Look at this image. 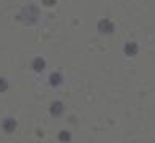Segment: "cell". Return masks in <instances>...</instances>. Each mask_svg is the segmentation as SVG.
<instances>
[{
    "mask_svg": "<svg viewBox=\"0 0 155 143\" xmlns=\"http://www.w3.org/2000/svg\"><path fill=\"white\" fill-rule=\"evenodd\" d=\"M43 67H45L43 59H35V61H34V68H35V70H42Z\"/></svg>",
    "mask_w": 155,
    "mask_h": 143,
    "instance_id": "cell-3",
    "label": "cell"
},
{
    "mask_svg": "<svg viewBox=\"0 0 155 143\" xmlns=\"http://www.w3.org/2000/svg\"><path fill=\"white\" fill-rule=\"evenodd\" d=\"M97 29H99L101 33H112L114 29H115V26H114L112 21L102 19V21H99V24H97Z\"/></svg>",
    "mask_w": 155,
    "mask_h": 143,
    "instance_id": "cell-1",
    "label": "cell"
},
{
    "mask_svg": "<svg viewBox=\"0 0 155 143\" xmlns=\"http://www.w3.org/2000/svg\"><path fill=\"white\" fill-rule=\"evenodd\" d=\"M5 89H7V83L3 79H0V91H5Z\"/></svg>",
    "mask_w": 155,
    "mask_h": 143,
    "instance_id": "cell-7",
    "label": "cell"
},
{
    "mask_svg": "<svg viewBox=\"0 0 155 143\" xmlns=\"http://www.w3.org/2000/svg\"><path fill=\"white\" fill-rule=\"evenodd\" d=\"M5 126H7V129H8V130L15 129V127H13V126H15V123H11V121H7V123H5Z\"/></svg>",
    "mask_w": 155,
    "mask_h": 143,
    "instance_id": "cell-6",
    "label": "cell"
},
{
    "mask_svg": "<svg viewBox=\"0 0 155 143\" xmlns=\"http://www.w3.org/2000/svg\"><path fill=\"white\" fill-rule=\"evenodd\" d=\"M61 110H62V107H61V105H59V104H56V105H54V107H53V108H51V111H53V113H54V114H58V113H59V111H61Z\"/></svg>",
    "mask_w": 155,
    "mask_h": 143,
    "instance_id": "cell-5",
    "label": "cell"
},
{
    "mask_svg": "<svg viewBox=\"0 0 155 143\" xmlns=\"http://www.w3.org/2000/svg\"><path fill=\"white\" fill-rule=\"evenodd\" d=\"M45 3H47V5H50V3L53 5V3H54V0H45Z\"/></svg>",
    "mask_w": 155,
    "mask_h": 143,
    "instance_id": "cell-8",
    "label": "cell"
},
{
    "mask_svg": "<svg viewBox=\"0 0 155 143\" xmlns=\"http://www.w3.org/2000/svg\"><path fill=\"white\" fill-rule=\"evenodd\" d=\"M50 83H51V84H59V83H61V75H59V73H54V75H51Z\"/></svg>",
    "mask_w": 155,
    "mask_h": 143,
    "instance_id": "cell-4",
    "label": "cell"
},
{
    "mask_svg": "<svg viewBox=\"0 0 155 143\" xmlns=\"http://www.w3.org/2000/svg\"><path fill=\"white\" fill-rule=\"evenodd\" d=\"M137 51H139V46H137V43L134 42H128L125 45V54L126 56H136Z\"/></svg>",
    "mask_w": 155,
    "mask_h": 143,
    "instance_id": "cell-2",
    "label": "cell"
}]
</instances>
